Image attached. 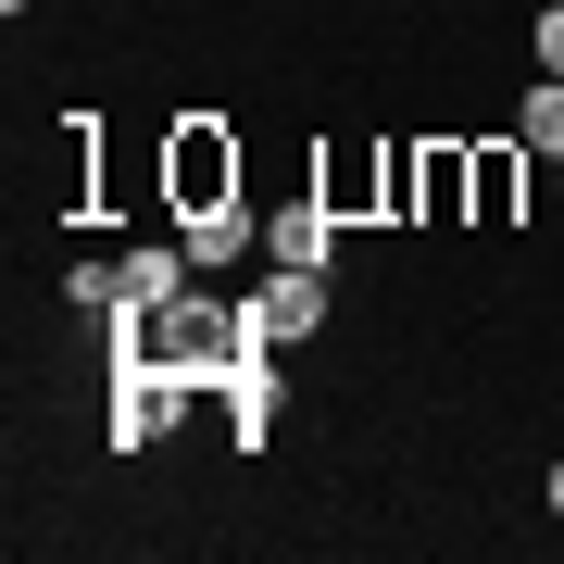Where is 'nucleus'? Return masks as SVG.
Here are the masks:
<instances>
[{
	"mask_svg": "<svg viewBox=\"0 0 564 564\" xmlns=\"http://www.w3.org/2000/svg\"><path fill=\"white\" fill-rule=\"evenodd\" d=\"M214 202H239V139L214 113H188L176 151H163V214H214Z\"/></svg>",
	"mask_w": 564,
	"mask_h": 564,
	"instance_id": "obj_1",
	"label": "nucleus"
},
{
	"mask_svg": "<svg viewBox=\"0 0 564 564\" xmlns=\"http://www.w3.org/2000/svg\"><path fill=\"white\" fill-rule=\"evenodd\" d=\"M214 402H226V440H239V452H263V440H276V351L251 339V351L214 377Z\"/></svg>",
	"mask_w": 564,
	"mask_h": 564,
	"instance_id": "obj_3",
	"label": "nucleus"
},
{
	"mask_svg": "<svg viewBox=\"0 0 564 564\" xmlns=\"http://www.w3.org/2000/svg\"><path fill=\"white\" fill-rule=\"evenodd\" d=\"M176 239H188V263H202V276H239L251 239H263V214H251V202H214V214H176Z\"/></svg>",
	"mask_w": 564,
	"mask_h": 564,
	"instance_id": "obj_5",
	"label": "nucleus"
},
{
	"mask_svg": "<svg viewBox=\"0 0 564 564\" xmlns=\"http://www.w3.org/2000/svg\"><path fill=\"white\" fill-rule=\"evenodd\" d=\"M477 163V202H464V226H514V188H527V139H489V151H464Z\"/></svg>",
	"mask_w": 564,
	"mask_h": 564,
	"instance_id": "obj_8",
	"label": "nucleus"
},
{
	"mask_svg": "<svg viewBox=\"0 0 564 564\" xmlns=\"http://www.w3.org/2000/svg\"><path fill=\"white\" fill-rule=\"evenodd\" d=\"M527 76H564V0H540V13H527Z\"/></svg>",
	"mask_w": 564,
	"mask_h": 564,
	"instance_id": "obj_11",
	"label": "nucleus"
},
{
	"mask_svg": "<svg viewBox=\"0 0 564 564\" xmlns=\"http://www.w3.org/2000/svg\"><path fill=\"white\" fill-rule=\"evenodd\" d=\"M552 202H564V163H552Z\"/></svg>",
	"mask_w": 564,
	"mask_h": 564,
	"instance_id": "obj_14",
	"label": "nucleus"
},
{
	"mask_svg": "<svg viewBox=\"0 0 564 564\" xmlns=\"http://www.w3.org/2000/svg\"><path fill=\"white\" fill-rule=\"evenodd\" d=\"M202 289V263H188V239H126V302L163 314V302H188Z\"/></svg>",
	"mask_w": 564,
	"mask_h": 564,
	"instance_id": "obj_6",
	"label": "nucleus"
},
{
	"mask_svg": "<svg viewBox=\"0 0 564 564\" xmlns=\"http://www.w3.org/2000/svg\"><path fill=\"white\" fill-rule=\"evenodd\" d=\"M540 502H552V514H564V464H552V477H540Z\"/></svg>",
	"mask_w": 564,
	"mask_h": 564,
	"instance_id": "obj_12",
	"label": "nucleus"
},
{
	"mask_svg": "<svg viewBox=\"0 0 564 564\" xmlns=\"http://www.w3.org/2000/svg\"><path fill=\"white\" fill-rule=\"evenodd\" d=\"M263 263H314V276H339V202H289V214H263Z\"/></svg>",
	"mask_w": 564,
	"mask_h": 564,
	"instance_id": "obj_4",
	"label": "nucleus"
},
{
	"mask_svg": "<svg viewBox=\"0 0 564 564\" xmlns=\"http://www.w3.org/2000/svg\"><path fill=\"white\" fill-rule=\"evenodd\" d=\"M514 139H527V163H564V76H527V101H514Z\"/></svg>",
	"mask_w": 564,
	"mask_h": 564,
	"instance_id": "obj_9",
	"label": "nucleus"
},
{
	"mask_svg": "<svg viewBox=\"0 0 564 564\" xmlns=\"http://www.w3.org/2000/svg\"><path fill=\"white\" fill-rule=\"evenodd\" d=\"M239 302H251V339L263 351H314L326 339V276H314V263H276L263 289H239Z\"/></svg>",
	"mask_w": 564,
	"mask_h": 564,
	"instance_id": "obj_2",
	"label": "nucleus"
},
{
	"mask_svg": "<svg viewBox=\"0 0 564 564\" xmlns=\"http://www.w3.org/2000/svg\"><path fill=\"white\" fill-rule=\"evenodd\" d=\"M63 302H76V314H101V326H113V314H139V302H126V263H101V251L63 276Z\"/></svg>",
	"mask_w": 564,
	"mask_h": 564,
	"instance_id": "obj_10",
	"label": "nucleus"
},
{
	"mask_svg": "<svg viewBox=\"0 0 564 564\" xmlns=\"http://www.w3.org/2000/svg\"><path fill=\"white\" fill-rule=\"evenodd\" d=\"M0 13H13V25H25V13H39V0H0Z\"/></svg>",
	"mask_w": 564,
	"mask_h": 564,
	"instance_id": "obj_13",
	"label": "nucleus"
},
{
	"mask_svg": "<svg viewBox=\"0 0 564 564\" xmlns=\"http://www.w3.org/2000/svg\"><path fill=\"white\" fill-rule=\"evenodd\" d=\"M464 202H477V163H464L452 139H426L414 151V226H452Z\"/></svg>",
	"mask_w": 564,
	"mask_h": 564,
	"instance_id": "obj_7",
	"label": "nucleus"
}]
</instances>
